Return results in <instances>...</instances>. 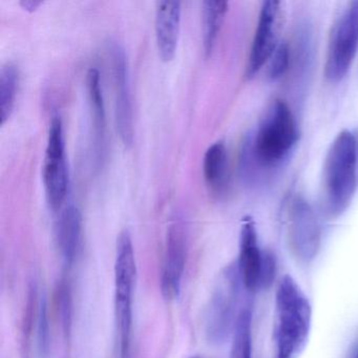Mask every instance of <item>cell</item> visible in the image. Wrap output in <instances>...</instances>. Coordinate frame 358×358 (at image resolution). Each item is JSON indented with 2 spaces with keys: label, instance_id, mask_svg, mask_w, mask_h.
Segmentation results:
<instances>
[{
  "label": "cell",
  "instance_id": "ba28073f",
  "mask_svg": "<svg viewBox=\"0 0 358 358\" xmlns=\"http://www.w3.org/2000/svg\"><path fill=\"white\" fill-rule=\"evenodd\" d=\"M286 20L282 1L269 0L262 3L257 30L251 45L246 66L247 78H252L269 62L280 43V34Z\"/></svg>",
  "mask_w": 358,
  "mask_h": 358
},
{
  "label": "cell",
  "instance_id": "8fae6325",
  "mask_svg": "<svg viewBox=\"0 0 358 358\" xmlns=\"http://www.w3.org/2000/svg\"><path fill=\"white\" fill-rule=\"evenodd\" d=\"M187 229L181 220H175L167 230L161 289L165 299L179 295L187 255Z\"/></svg>",
  "mask_w": 358,
  "mask_h": 358
},
{
  "label": "cell",
  "instance_id": "d6986e66",
  "mask_svg": "<svg viewBox=\"0 0 358 358\" xmlns=\"http://www.w3.org/2000/svg\"><path fill=\"white\" fill-rule=\"evenodd\" d=\"M252 311L245 306L241 311L234 331L230 358H252Z\"/></svg>",
  "mask_w": 358,
  "mask_h": 358
},
{
  "label": "cell",
  "instance_id": "44dd1931",
  "mask_svg": "<svg viewBox=\"0 0 358 358\" xmlns=\"http://www.w3.org/2000/svg\"><path fill=\"white\" fill-rule=\"evenodd\" d=\"M37 337H38V347L41 355H45L49 351L50 330L49 320H48L47 303L45 299L39 306L38 320H37Z\"/></svg>",
  "mask_w": 358,
  "mask_h": 358
},
{
  "label": "cell",
  "instance_id": "30bf717a",
  "mask_svg": "<svg viewBox=\"0 0 358 358\" xmlns=\"http://www.w3.org/2000/svg\"><path fill=\"white\" fill-rule=\"evenodd\" d=\"M268 252L259 247L255 222L251 217H245L241 225L238 257L236 263L243 286L249 292L263 289Z\"/></svg>",
  "mask_w": 358,
  "mask_h": 358
},
{
  "label": "cell",
  "instance_id": "52a82bcc",
  "mask_svg": "<svg viewBox=\"0 0 358 358\" xmlns=\"http://www.w3.org/2000/svg\"><path fill=\"white\" fill-rule=\"evenodd\" d=\"M285 234L291 255L299 263H311L317 257L322 247V228L313 208L301 196L289 203Z\"/></svg>",
  "mask_w": 358,
  "mask_h": 358
},
{
  "label": "cell",
  "instance_id": "e0dca14e",
  "mask_svg": "<svg viewBox=\"0 0 358 358\" xmlns=\"http://www.w3.org/2000/svg\"><path fill=\"white\" fill-rule=\"evenodd\" d=\"M227 10L228 3L226 1L203 3V45L207 56L210 55L215 48Z\"/></svg>",
  "mask_w": 358,
  "mask_h": 358
},
{
  "label": "cell",
  "instance_id": "277c9868",
  "mask_svg": "<svg viewBox=\"0 0 358 358\" xmlns=\"http://www.w3.org/2000/svg\"><path fill=\"white\" fill-rule=\"evenodd\" d=\"M137 266L131 234L123 231L117 242L115 261V316L120 358H129L133 327L134 289Z\"/></svg>",
  "mask_w": 358,
  "mask_h": 358
},
{
  "label": "cell",
  "instance_id": "5b68a950",
  "mask_svg": "<svg viewBox=\"0 0 358 358\" xmlns=\"http://www.w3.org/2000/svg\"><path fill=\"white\" fill-rule=\"evenodd\" d=\"M242 287L236 263L230 264L220 274L207 310L206 333L213 343H223L234 334L243 309L238 310Z\"/></svg>",
  "mask_w": 358,
  "mask_h": 358
},
{
  "label": "cell",
  "instance_id": "ffe728a7",
  "mask_svg": "<svg viewBox=\"0 0 358 358\" xmlns=\"http://www.w3.org/2000/svg\"><path fill=\"white\" fill-rule=\"evenodd\" d=\"M290 64V53L287 43H280L268 64V75L272 80L280 79L286 74Z\"/></svg>",
  "mask_w": 358,
  "mask_h": 358
},
{
  "label": "cell",
  "instance_id": "4fadbf2b",
  "mask_svg": "<svg viewBox=\"0 0 358 358\" xmlns=\"http://www.w3.org/2000/svg\"><path fill=\"white\" fill-rule=\"evenodd\" d=\"M182 3L158 1L156 7V38L159 54L164 62L173 59L181 28Z\"/></svg>",
  "mask_w": 358,
  "mask_h": 358
},
{
  "label": "cell",
  "instance_id": "603a6c76",
  "mask_svg": "<svg viewBox=\"0 0 358 358\" xmlns=\"http://www.w3.org/2000/svg\"><path fill=\"white\" fill-rule=\"evenodd\" d=\"M354 139H355V146H356V155H357V163H358V129L357 133L353 134Z\"/></svg>",
  "mask_w": 358,
  "mask_h": 358
},
{
  "label": "cell",
  "instance_id": "9c48e42d",
  "mask_svg": "<svg viewBox=\"0 0 358 358\" xmlns=\"http://www.w3.org/2000/svg\"><path fill=\"white\" fill-rule=\"evenodd\" d=\"M43 181L50 207L54 210L59 209L66 200L69 189L64 127L59 116H54L50 123L43 165Z\"/></svg>",
  "mask_w": 358,
  "mask_h": 358
},
{
  "label": "cell",
  "instance_id": "6da1fadb",
  "mask_svg": "<svg viewBox=\"0 0 358 358\" xmlns=\"http://www.w3.org/2000/svg\"><path fill=\"white\" fill-rule=\"evenodd\" d=\"M312 308L307 295L290 275L278 282L274 301L273 343L275 358H299L307 345Z\"/></svg>",
  "mask_w": 358,
  "mask_h": 358
},
{
  "label": "cell",
  "instance_id": "cb8c5ba5",
  "mask_svg": "<svg viewBox=\"0 0 358 358\" xmlns=\"http://www.w3.org/2000/svg\"><path fill=\"white\" fill-rule=\"evenodd\" d=\"M192 358H201V357H192Z\"/></svg>",
  "mask_w": 358,
  "mask_h": 358
},
{
  "label": "cell",
  "instance_id": "8992f818",
  "mask_svg": "<svg viewBox=\"0 0 358 358\" xmlns=\"http://www.w3.org/2000/svg\"><path fill=\"white\" fill-rule=\"evenodd\" d=\"M358 51V0L349 1L333 22L324 62V77L341 81L349 72Z\"/></svg>",
  "mask_w": 358,
  "mask_h": 358
},
{
  "label": "cell",
  "instance_id": "7a4b0ae2",
  "mask_svg": "<svg viewBox=\"0 0 358 358\" xmlns=\"http://www.w3.org/2000/svg\"><path fill=\"white\" fill-rule=\"evenodd\" d=\"M358 163L353 133L343 131L327 152L320 179V205L329 217H338L351 204L357 188Z\"/></svg>",
  "mask_w": 358,
  "mask_h": 358
},
{
  "label": "cell",
  "instance_id": "9a60e30c",
  "mask_svg": "<svg viewBox=\"0 0 358 358\" xmlns=\"http://www.w3.org/2000/svg\"><path fill=\"white\" fill-rule=\"evenodd\" d=\"M87 90L89 96L90 110L93 121L94 148L96 155L100 157L103 152L106 139V106L102 94L100 74L96 69H91L87 75Z\"/></svg>",
  "mask_w": 358,
  "mask_h": 358
},
{
  "label": "cell",
  "instance_id": "3957f363",
  "mask_svg": "<svg viewBox=\"0 0 358 358\" xmlns=\"http://www.w3.org/2000/svg\"><path fill=\"white\" fill-rule=\"evenodd\" d=\"M299 140V131L290 108L282 100L271 102L265 112L255 140L252 152L259 164L275 165L284 160Z\"/></svg>",
  "mask_w": 358,
  "mask_h": 358
},
{
  "label": "cell",
  "instance_id": "7402d4cb",
  "mask_svg": "<svg viewBox=\"0 0 358 358\" xmlns=\"http://www.w3.org/2000/svg\"><path fill=\"white\" fill-rule=\"evenodd\" d=\"M39 5H41V3L39 1H31V0H26V1H22V8L27 11H34L35 9H37Z\"/></svg>",
  "mask_w": 358,
  "mask_h": 358
},
{
  "label": "cell",
  "instance_id": "7c38bea8",
  "mask_svg": "<svg viewBox=\"0 0 358 358\" xmlns=\"http://www.w3.org/2000/svg\"><path fill=\"white\" fill-rule=\"evenodd\" d=\"M115 80V118L119 137L125 146L134 143V115L129 87V66L124 50L115 43L112 47Z\"/></svg>",
  "mask_w": 358,
  "mask_h": 358
},
{
  "label": "cell",
  "instance_id": "ac0fdd59",
  "mask_svg": "<svg viewBox=\"0 0 358 358\" xmlns=\"http://www.w3.org/2000/svg\"><path fill=\"white\" fill-rule=\"evenodd\" d=\"M20 85V72L17 66L13 64H7L0 71V119L1 124H5L15 106Z\"/></svg>",
  "mask_w": 358,
  "mask_h": 358
},
{
  "label": "cell",
  "instance_id": "5bb4252c",
  "mask_svg": "<svg viewBox=\"0 0 358 358\" xmlns=\"http://www.w3.org/2000/svg\"><path fill=\"white\" fill-rule=\"evenodd\" d=\"M83 236V217L74 205L66 206L60 213L56 225V241L62 257L72 263L78 253Z\"/></svg>",
  "mask_w": 358,
  "mask_h": 358
},
{
  "label": "cell",
  "instance_id": "2e32d148",
  "mask_svg": "<svg viewBox=\"0 0 358 358\" xmlns=\"http://www.w3.org/2000/svg\"><path fill=\"white\" fill-rule=\"evenodd\" d=\"M203 173L207 185L215 192L223 189L227 181L228 157L224 142L213 143L205 152Z\"/></svg>",
  "mask_w": 358,
  "mask_h": 358
}]
</instances>
